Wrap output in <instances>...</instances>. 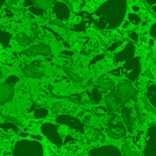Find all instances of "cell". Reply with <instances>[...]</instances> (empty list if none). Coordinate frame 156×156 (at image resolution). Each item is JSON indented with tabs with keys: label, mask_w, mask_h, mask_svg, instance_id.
Returning a JSON list of instances; mask_svg holds the SVG:
<instances>
[{
	"label": "cell",
	"mask_w": 156,
	"mask_h": 156,
	"mask_svg": "<svg viewBox=\"0 0 156 156\" xmlns=\"http://www.w3.org/2000/svg\"><path fill=\"white\" fill-rule=\"evenodd\" d=\"M5 119H7L9 122H13V123H15L16 126H20L21 125V122L18 121V120H16V119H15V118H13V117H10V116H5Z\"/></svg>",
	"instance_id": "33"
},
{
	"label": "cell",
	"mask_w": 156,
	"mask_h": 156,
	"mask_svg": "<svg viewBox=\"0 0 156 156\" xmlns=\"http://www.w3.org/2000/svg\"><path fill=\"white\" fill-rule=\"evenodd\" d=\"M33 5L32 0H26L25 3H24V5H26V6H30V5Z\"/></svg>",
	"instance_id": "38"
},
{
	"label": "cell",
	"mask_w": 156,
	"mask_h": 156,
	"mask_svg": "<svg viewBox=\"0 0 156 156\" xmlns=\"http://www.w3.org/2000/svg\"><path fill=\"white\" fill-rule=\"evenodd\" d=\"M146 98L151 103L152 106H156V85L153 84L147 89V93H146Z\"/></svg>",
	"instance_id": "18"
},
{
	"label": "cell",
	"mask_w": 156,
	"mask_h": 156,
	"mask_svg": "<svg viewBox=\"0 0 156 156\" xmlns=\"http://www.w3.org/2000/svg\"><path fill=\"white\" fill-rule=\"evenodd\" d=\"M43 148L41 144L36 141L23 140L18 142L13 152V155H43Z\"/></svg>",
	"instance_id": "3"
},
{
	"label": "cell",
	"mask_w": 156,
	"mask_h": 156,
	"mask_svg": "<svg viewBox=\"0 0 156 156\" xmlns=\"http://www.w3.org/2000/svg\"><path fill=\"white\" fill-rule=\"evenodd\" d=\"M138 93V90L133 87L130 80H124L120 83L116 90L105 97V102L109 112H114L120 110L127 101L134 97Z\"/></svg>",
	"instance_id": "2"
},
{
	"label": "cell",
	"mask_w": 156,
	"mask_h": 156,
	"mask_svg": "<svg viewBox=\"0 0 156 156\" xmlns=\"http://www.w3.org/2000/svg\"><path fill=\"white\" fill-rule=\"evenodd\" d=\"M41 132L54 144L58 146L62 144V139L58 133V127L56 125L52 123H44L41 126Z\"/></svg>",
	"instance_id": "6"
},
{
	"label": "cell",
	"mask_w": 156,
	"mask_h": 156,
	"mask_svg": "<svg viewBox=\"0 0 156 156\" xmlns=\"http://www.w3.org/2000/svg\"><path fill=\"white\" fill-rule=\"evenodd\" d=\"M87 140L89 142H91V143H95V142H99V141L104 142L105 136L100 130L91 129L87 134Z\"/></svg>",
	"instance_id": "16"
},
{
	"label": "cell",
	"mask_w": 156,
	"mask_h": 156,
	"mask_svg": "<svg viewBox=\"0 0 156 156\" xmlns=\"http://www.w3.org/2000/svg\"><path fill=\"white\" fill-rule=\"evenodd\" d=\"M129 20L132 21V22L134 23V24H138V23L141 22L140 17H139L138 16L134 15V14H129Z\"/></svg>",
	"instance_id": "30"
},
{
	"label": "cell",
	"mask_w": 156,
	"mask_h": 156,
	"mask_svg": "<svg viewBox=\"0 0 156 156\" xmlns=\"http://www.w3.org/2000/svg\"><path fill=\"white\" fill-rule=\"evenodd\" d=\"M14 95V88L7 83L0 84V104L9 101Z\"/></svg>",
	"instance_id": "14"
},
{
	"label": "cell",
	"mask_w": 156,
	"mask_h": 156,
	"mask_svg": "<svg viewBox=\"0 0 156 156\" xmlns=\"http://www.w3.org/2000/svg\"><path fill=\"white\" fill-rule=\"evenodd\" d=\"M28 10L31 12V13H33V14H35V15H37V16H42L43 15H44V10H43V8H41V7H39V6H34L33 5H30L29 7H28Z\"/></svg>",
	"instance_id": "27"
},
{
	"label": "cell",
	"mask_w": 156,
	"mask_h": 156,
	"mask_svg": "<svg viewBox=\"0 0 156 156\" xmlns=\"http://www.w3.org/2000/svg\"><path fill=\"white\" fill-rule=\"evenodd\" d=\"M97 88L101 89L102 90H105V91L112 90L114 89V83H113V81L106 80L104 79V76H101L97 82Z\"/></svg>",
	"instance_id": "17"
},
{
	"label": "cell",
	"mask_w": 156,
	"mask_h": 156,
	"mask_svg": "<svg viewBox=\"0 0 156 156\" xmlns=\"http://www.w3.org/2000/svg\"><path fill=\"white\" fill-rule=\"evenodd\" d=\"M0 76H1V71H0Z\"/></svg>",
	"instance_id": "41"
},
{
	"label": "cell",
	"mask_w": 156,
	"mask_h": 156,
	"mask_svg": "<svg viewBox=\"0 0 156 156\" xmlns=\"http://www.w3.org/2000/svg\"><path fill=\"white\" fill-rule=\"evenodd\" d=\"M54 4V3H53ZM53 13L56 15L57 19L60 21H64L69 19V8L65 3L56 2L53 5Z\"/></svg>",
	"instance_id": "11"
},
{
	"label": "cell",
	"mask_w": 156,
	"mask_h": 156,
	"mask_svg": "<svg viewBox=\"0 0 156 156\" xmlns=\"http://www.w3.org/2000/svg\"><path fill=\"white\" fill-rule=\"evenodd\" d=\"M50 23L53 24V25H56L58 27H64L65 25L62 23V21L58 20V19H50Z\"/></svg>",
	"instance_id": "32"
},
{
	"label": "cell",
	"mask_w": 156,
	"mask_h": 156,
	"mask_svg": "<svg viewBox=\"0 0 156 156\" xmlns=\"http://www.w3.org/2000/svg\"><path fill=\"white\" fill-rule=\"evenodd\" d=\"M34 116L37 119H44V118H46L48 116V111L46 109H43V108L37 109V110L35 111Z\"/></svg>",
	"instance_id": "26"
},
{
	"label": "cell",
	"mask_w": 156,
	"mask_h": 156,
	"mask_svg": "<svg viewBox=\"0 0 156 156\" xmlns=\"http://www.w3.org/2000/svg\"><path fill=\"white\" fill-rule=\"evenodd\" d=\"M57 122L59 123V124L67 125V126L76 130L77 132H79L80 133H84L82 123L78 119H76L75 117L69 116V115H60V116H58L57 118Z\"/></svg>",
	"instance_id": "8"
},
{
	"label": "cell",
	"mask_w": 156,
	"mask_h": 156,
	"mask_svg": "<svg viewBox=\"0 0 156 156\" xmlns=\"http://www.w3.org/2000/svg\"><path fill=\"white\" fill-rule=\"evenodd\" d=\"M101 93L98 90V89L97 88H95V89H93L92 90V93H91V103L92 104H98L100 101H101Z\"/></svg>",
	"instance_id": "24"
},
{
	"label": "cell",
	"mask_w": 156,
	"mask_h": 156,
	"mask_svg": "<svg viewBox=\"0 0 156 156\" xmlns=\"http://www.w3.org/2000/svg\"><path fill=\"white\" fill-rule=\"evenodd\" d=\"M63 69H64V71L66 72V74L69 76V78L71 80H73V81H75V82H80V81L82 80V79H81L80 76H78L77 74H75L71 69H69V68H68V67H64Z\"/></svg>",
	"instance_id": "22"
},
{
	"label": "cell",
	"mask_w": 156,
	"mask_h": 156,
	"mask_svg": "<svg viewBox=\"0 0 156 156\" xmlns=\"http://www.w3.org/2000/svg\"><path fill=\"white\" fill-rule=\"evenodd\" d=\"M144 156H156V127L152 126L148 130L146 148L143 154Z\"/></svg>",
	"instance_id": "7"
},
{
	"label": "cell",
	"mask_w": 156,
	"mask_h": 156,
	"mask_svg": "<svg viewBox=\"0 0 156 156\" xmlns=\"http://www.w3.org/2000/svg\"><path fill=\"white\" fill-rule=\"evenodd\" d=\"M126 133H127V130L123 122L121 121L119 116L114 115L111 119L108 124V128H107L108 135L113 139H120L123 137L126 134Z\"/></svg>",
	"instance_id": "4"
},
{
	"label": "cell",
	"mask_w": 156,
	"mask_h": 156,
	"mask_svg": "<svg viewBox=\"0 0 156 156\" xmlns=\"http://www.w3.org/2000/svg\"><path fill=\"white\" fill-rule=\"evenodd\" d=\"M16 40L21 46H27V45H30L34 39H33V37H27L24 33H19L16 36Z\"/></svg>",
	"instance_id": "19"
},
{
	"label": "cell",
	"mask_w": 156,
	"mask_h": 156,
	"mask_svg": "<svg viewBox=\"0 0 156 156\" xmlns=\"http://www.w3.org/2000/svg\"><path fill=\"white\" fill-rule=\"evenodd\" d=\"M51 53V48L44 43H40L32 47H29L26 50L22 52L24 55L27 56H35V55H41V56H48Z\"/></svg>",
	"instance_id": "10"
},
{
	"label": "cell",
	"mask_w": 156,
	"mask_h": 156,
	"mask_svg": "<svg viewBox=\"0 0 156 156\" xmlns=\"http://www.w3.org/2000/svg\"><path fill=\"white\" fill-rule=\"evenodd\" d=\"M130 38H132L133 40H135V41H138V38H139V36L136 32H133L130 36H129Z\"/></svg>",
	"instance_id": "36"
},
{
	"label": "cell",
	"mask_w": 156,
	"mask_h": 156,
	"mask_svg": "<svg viewBox=\"0 0 156 156\" xmlns=\"http://www.w3.org/2000/svg\"><path fill=\"white\" fill-rule=\"evenodd\" d=\"M122 122L126 127V130L130 133L133 132V122L132 120V114H131V110L127 107H122Z\"/></svg>",
	"instance_id": "15"
},
{
	"label": "cell",
	"mask_w": 156,
	"mask_h": 156,
	"mask_svg": "<svg viewBox=\"0 0 156 156\" xmlns=\"http://www.w3.org/2000/svg\"><path fill=\"white\" fill-rule=\"evenodd\" d=\"M122 155L123 156H138L140 155L139 152L135 151V150H133V148L130 146L129 144H124L122 145Z\"/></svg>",
	"instance_id": "20"
},
{
	"label": "cell",
	"mask_w": 156,
	"mask_h": 156,
	"mask_svg": "<svg viewBox=\"0 0 156 156\" xmlns=\"http://www.w3.org/2000/svg\"><path fill=\"white\" fill-rule=\"evenodd\" d=\"M40 67H41V63L38 60H35L24 68L23 73L27 78H37L41 74Z\"/></svg>",
	"instance_id": "13"
},
{
	"label": "cell",
	"mask_w": 156,
	"mask_h": 156,
	"mask_svg": "<svg viewBox=\"0 0 156 156\" xmlns=\"http://www.w3.org/2000/svg\"><path fill=\"white\" fill-rule=\"evenodd\" d=\"M122 44V41H117V42L113 43L111 47H109V48H107V50H108V51H113V50H115L118 47H120Z\"/></svg>",
	"instance_id": "31"
},
{
	"label": "cell",
	"mask_w": 156,
	"mask_h": 156,
	"mask_svg": "<svg viewBox=\"0 0 156 156\" xmlns=\"http://www.w3.org/2000/svg\"><path fill=\"white\" fill-rule=\"evenodd\" d=\"M145 106H146V108H147V110H148V111L152 112L153 113H155L156 112L155 107H154V106H152L151 104H149L147 101H145Z\"/></svg>",
	"instance_id": "34"
},
{
	"label": "cell",
	"mask_w": 156,
	"mask_h": 156,
	"mask_svg": "<svg viewBox=\"0 0 156 156\" xmlns=\"http://www.w3.org/2000/svg\"><path fill=\"white\" fill-rule=\"evenodd\" d=\"M133 1H134V0H133Z\"/></svg>",
	"instance_id": "42"
},
{
	"label": "cell",
	"mask_w": 156,
	"mask_h": 156,
	"mask_svg": "<svg viewBox=\"0 0 156 156\" xmlns=\"http://www.w3.org/2000/svg\"><path fill=\"white\" fill-rule=\"evenodd\" d=\"M89 154L91 156H121L122 153L113 145H106L90 150Z\"/></svg>",
	"instance_id": "9"
},
{
	"label": "cell",
	"mask_w": 156,
	"mask_h": 156,
	"mask_svg": "<svg viewBox=\"0 0 156 156\" xmlns=\"http://www.w3.org/2000/svg\"><path fill=\"white\" fill-rule=\"evenodd\" d=\"M33 3L35 4V5L41 8H48L53 5L54 0H33Z\"/></svg>",
	"instance_id": "23"
},
{
	"label": "cell",
	"mask_w": 156,
	"mask_h": 156,
	"mask_svg": "<svg viewBox=\"0 0 156 156\" xmlns=\"http://www.w3.org/2000/svg\"><path fill=\"white\" fill-rule=\"evenodd\" d=\"M146 3H147L149 5H154L156 3V0H146Z\"/></svg>",
	"instance_id": "39"
},
{
	"label": "cell",
	"mask_w": 156,
	"mask_h": 156,
	"mask_svg": "<svg viewBox=\"0 0 156 156\" xmlns=\"http://www.w3.org/2000/svg\"><path fill=\"white\" fill-rule=\"evenodd\" d=\"M103 58H104V55H103V54H101V55H100L99 57H96V58H93V59L91 60V62H90V64L92 65V64H94V63H96V60H98V61H99L100 59H102Z\"/></svg>",
	"instance_id": "37"
},
{
	"label": "cell",
	"mask_w": 156,
	"mask_h": 156,
	"mask_svg": "<svg viewBox=\"0 0 156 156\" xmlns=\"http://www.w3.org/2000/svg\"><path fill=\"white\" fill-rule=\"evenodd\" d=\"M5 4V0H0V8L2 7V5Z\"/></svg>",
	"instance_id": "40"
},
{
	"label": "cell",
	"mask_w": 156,
	"mask_h": 156,
	"mask_svg": "<svg viewBox=\"0 0 156 156\" xmlns=\"http://www.w3.org/2000/svg\"><path fill=\"white\" fill-rule=\"evenodd\" d=\"M125 12V0H110L96 11V15L101 16L100 18L105 22L106 27L114 28L122 23Z\"/></svg>",
	"instance_id": "1"
},
{
	"label": "cell",
	"mask_w": 156,
	"mask_h": 156,
	"mask_svg": "<svg viewBox=\"0 0 156 156\" xmlns=\"http://www.w3.org/2000/svg\"><path fill=\"white\" fill-rule=\"evenodd\" d=\"M135 52V48L133 44L129 43L125 46V48L118 52L115 56V61L116 62H121V61H126L133 58Z\"/></svg>",
	"instance_id": "12"
},
{
	"label": "cell",
	"mask_w": 156,
	"mask_h": 156,
	"mask_svg": "<svg viewBox=\"0 0 156 156\" xmlns=\"http://www.w3.org/2000/svg\"><path fill=\"white\" fill-rule=\"evenodd\" d=\"M0 127L5 131V132H18V128L16 127V125L13 122H6V123H3L0 125Z\"/></svg>",
	"instance_id": "25"
},
{
	"label": "cell",
	"mask_w": 156,
	"mask_h": 156,
	"mask_svg": "<svg viewBox=\"0 0 156 156\" xmlns=\"http://www.w3.org/2000/svg\"><path fill=\"white\" fill-rule=\"evenodd\" d=\"M150 35H151L154 38H155L156 37V24H154V25L152 26V27H151V29H150Z\"/></svg>",
	"instance_id": "35"
},
{
	"label": "cell",
	"mask_w": 156,
	"mask_h": 156,
	"mask_svg": "<svg viewBox=\"0 0 156 156\" xmlns=\"http://www.w3.org/2000/svg\"><path fill=\"white\" fill-rule=\"evenodd\" d=\"M18 80H19V78H17V77H16V76H10V77H8V78L5 80V83L12 85V84L16 83Z\"/></svg>",
	"instance_id": "29"
},
{
	"label": "cell",
	"mask_w": 156,
	"mask_h": 156,
	"mask_svg": "<svg viewBox=\"0 0 156 156\" xmlns=\"http://www.w3.org/2000/svg\"><path fill=\"white\" fill-rule=\"evenodd\" d=\"M123 69L125 70H129L130 72L127 74V78L130 81H134L141 73V62L139 58H132L129 60H126Z\"/></svg>",
	"instance_id": "5"
},
{
	"label": "cell",
	"mask_w": 156,
	"mask_h": 156,
	"mask_svg": "<svg viewBox=\"0 0 156 156\" xmlns=\"http://www.w3.org/2000/svg\"><path fill=\"white\" fill-rule=\"evenodd\" d=\"M10 39H11V34L0 29V43L3 45V47L6 48L8 46Z\"/></svg>",
	"instance_id": "21"
},
{
	"label": "cell",
	"mask_w": 156,
	"mask_h": 156,
	"mask_svg": "<svg viewBox=\"0 0 156 156\" xmlns=\"http://www.w3.org/2000/svg\"><path fill=\"white\" fill-rule=\"evenodd\" d=\"M5 6L7 8H10L11 10H16L17 8V5H18V1L16 0H11V1H8L6 3H5Z\"/></svg>",
	"instance_id": "28"
}]
</instances>
